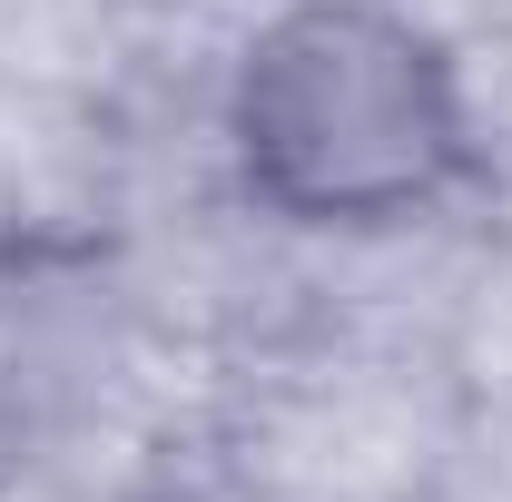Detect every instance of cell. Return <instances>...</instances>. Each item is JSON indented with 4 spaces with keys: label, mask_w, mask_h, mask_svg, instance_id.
I'll list each match as a JSON object with an SVG mask.
<instances>
[{
    "label": "cell",
    "mask_w": 512,
    "mask_h": 502,
    "mask_svg": "<svg viewBox=\"0 0 512 502\" xmlns=\"http://www.w3.org/2000/svg\"><path fill=\"white\" fill-rule=\"evenodd\" d=\"M227 168L316 237L414 227L483 178L463 60L394 0H286L227 69Z\"/></svg>",
    "instance_id": "6da1fadb"
}]
</instances>
